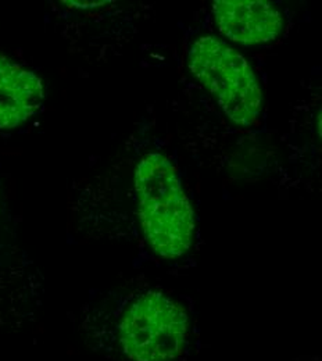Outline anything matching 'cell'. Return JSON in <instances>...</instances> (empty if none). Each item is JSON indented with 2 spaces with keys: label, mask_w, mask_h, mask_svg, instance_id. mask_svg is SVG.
Masks as SVG:
<instances>
[{
  "label": "cell",
  "mask_w": 322,
  "mask_h": 361,
  "mask_svg": "<svg viewBox=\"0 0 322 361\" xmlns=\"http://www.w3.org/2000/svg\"><path fill=\"white\" fill-rule=\"evenodd\" d=\"M77 331L84 346L104 361H190L202 349L187 307L157 288L89 305Z\"/></svg>",
  "instance_id": "1"
},
{
  "label": "cell",
  "mask_w": 322,
  "mask_h": 361,
  "mask_svg": "<svg viewBox=\"0 0 322 361\" xmlns=\"http://www.w3.org/2000/svg\"><path fill=\"white\" fill-rule=\"evenodd\" d=\"M135 195L139 229L150 252L168 262L187 255L194 243V212L166 156L150 153L139 161Z\"/></svg>",
  "instance_id": "2"
},
{
  "label": "cell",
  "mask_w": 322,
  "mask_h": 361,
  "mask_svg": "<svg viewBox=\"0 0 322 361\" xmlns=\"http://www.w3.org/2000/svg\"><path fill=\"white\" fill-rule=\"evenodd\" d=\"M189 68L218 102L225 116L250 127L261 111L263 92L247 60L216 37H200L187 54Z\"/></svg>",
  "instance_id": "3"
},
{
  "label": "cell",
  "mask_w": 322,
  "mask_h": 361,
  "mask_svg": "<svg viewBox=\"0 0 322 361\" xmlns=\"http://www.w3.org/2000/svg\"><path fill=\"white\" fill-rule=\"evenodd\" d=\"M213 14L224 37L240 45L268 44L283 28L280 11L267 0H217Z\"/></svg>",
  "instance_id": "4"
},
{
  "label": "cell",
  "mask_w": 322,
  "mask_h": 361,
  "mask_svg": "<svg viewBox=\"0 0 322 361\" xmlns=\"http://www.w3.org/2000/svg\"><path fill=\"white\" fill-rule=\"evenodd\" d=\"M44 100L42 80L0 54V128L20 127L41 110Z\"/></svg>",
  "instance_id": "5"
},
{
  "label": "cell",
  "mask_w": 322,
  "mask_h": 361,
  "mask_svg": "<svg viewBox=\"0 0 322 361\" xmlns=\"http://www.w3.org/2000/svg\"><path fill=\"white\" fill-rule=\"evenodd\" d=\"M35 286L10 250L0 249V334H17L35 322Z\"/></svg>",
  "instance_id": "6"
}]
</instances>
